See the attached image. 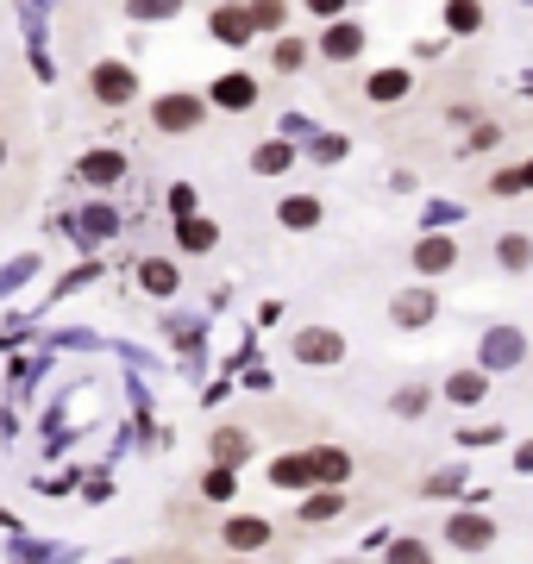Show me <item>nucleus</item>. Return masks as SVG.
Returning a JSON list of instances; mask_svg holds the SVG:
<instances>
[{"instance_id": "obj_16", "label": "nucleus", "mask_w": 533, "mask_h": 564, "mask_svg": "<svg viewBox=\"0 0 533 564\" xmlns=\"http://www.w3.org/2000/svg\"><path fill=\"white\" fill-rule=\"evenodd\" d=\"M496 257H502L508 270H527V264H533V245H527V239H502V245H496Z\"/></svg>"}, {"instance_id": "obj_12", "label": "nucleus", "mask_w": 533, "mask_h": 564, "mask_svg": "<svg viewBox=\"0 0 533 564\" xmlns=\"http://www.w3.org/2000/svg\"><path fill=\"white\" fill-rule=\"evenodd\" d=\"M314 220H320V201H308V195H301V201H283V226L301 232V226H314Z\"/></svg>"}, {"instance_id": "obj_29", "label": "nucleus", "mask_w": 533, "mask_h": 564, "mask_svg": "<svg viewBox=\"0 0 533 564\" xmlns=\"http://www.w3.org/2000/svg\"><path fill=\"white\" fill-rule=\"evenodd\" d=\"M521 188H533V163H527V170H521Z\"/></svg>"}, {"instance_id": "obj_1", "label": "nucleus", "mask_w": 533, "mask_h": 564, "mask_svg": "<svg viewBox=\"0 0 533 564\" xmlns=\"http://www.w3.org/2000/svg\"><path fill=\"white\" fill-rule=\"evenodd\" d=\"M201 120H207V101H201V94H170V101H157V126H164V132H189Z\"/></svg>"}, {"instance_id": "obj_5", "label": "nucleus", "mask_w": 533, "mask_h": 564, "mask_svg": "<svg viewBox=\"0 0 533 564\" xmlns=\"http://www.w3.org/2000/svg\"><path fill=\"white\" fill-rule=\"evenodd\" d=\"M82 176H88V182H120V176H126V157H120V151H88V157H82Z\"/></svg>"}, {"instance_id": "obj_6", "label": "nucleus", "mask_w": 533, "mask_h": 564, "mask_svg": "<svg viewBox=\"0 0 533 564\" xmlns=\"http://www.w3.org/2000/svg\"><path fill=\"white\" fill-rule=\"evenodd\" d=\"M414 264H421L427 276H439V270H452V264H458V245H452V239H427L421 251H414Z\"/></svg>"}, {"instance_id": "obj_27", "label": "nucleus", "mask_w": 533, "mask_h": 564, "mask_svg": "<svg viewBox=\"0 0 533 564\" xmlns=\"http://www.w3.org/2000/svg\"><path fill=\"white\" fill-rule=\"evenodd\" d=\"M145 282L151 289H170V264H145Z\"/></svg>"}, {"instance_id": "obj_25", "label": "nucleus", "mask_w": 533, "mask_h": 564, "mask_svg": "<svg viewBox=\"0 0 533 564\" xmlns=\"http://www.w3.org/2000/svg\"><path fill=\"white\" fill-rule=\"evenodd\" d=\"M452 395H458V402H477V395H483V383H477V376H458V383H452Z\"/></svg>"}, {"instance_id": "obj_26", "label": "nucleus", "mask_w": 533, "mask_h": 564, "mask_svg": "<svg viewBox=\"0 0 533 564\" xmlns=\"http://www.w3.org/2000/svg\"><path fill=\"white\" fill-rule=\"evenodd\" d=\"M88 232H113V214H107V207H88Z\"/></svg>"}, {"instance_id": "obj_22", "label": "nucleus", "mask_w": 533, "mask_h": 564, "mask_svg": "<svg viewBox=\"0 0 533 564\" xmlns=\"http://www.w3.org/2000/svg\"><path fill=\"white\" fill-rule=\"evenodd\" d=\"M283 163H289V145H270V151H258V170H264V176H276Z\"/></svg>"}, {"instance_id": "obj_24", "label": "nucleus", "mask_w": 533, "mask_h": 564, "mask_svg": "<svg viewBox=\"0 0 533 564\" xmlns=\"http://www.w3.org/2000/svg\"><path fill=\"white\" fill-rule=\"evenodd\" d=\"M301 57H308V51H301V44H295V38H283V44H276V69H295Z\"/></svg>"}, {"instance_id": "obj_7", "label": "nucleus", "mask_w": 533, "mask_h": 564, "mask_svg": "<svg viewBox=\"0 0 533 564\" xmlns=\"http://www.w3.org/2000/svg\"><path fill=\"white\" fill-rule=\"evenodd\" d=\"M226 546H270V527L264 521H233V527H226Z\"/></svg>"}, {"instance_id": "obj_13", "label": "nucleus", "mask_w": 533, "mask_h": 564, "mask_svg": "<svg viewBox=\"0 0 533 564\" xmlns=\"http://www.w3.org/2000/svg\"><path fill=\"white\" fill-rule=\"evenodd\" d=\"M427 314H433V295H402V301H396V320H402V326H421Z\"/></svg>"}, {"instance_id": "obj_18", "label": "nucleus", "mask_w": 533, "mask_h": 564, "mask_svg": "<svg viewBox=\"0 0 533 564\" xmlns=\"http://www.w3.org/2000/svg\"><path fill=\"white\" fill-rule=\"evenodd\" d=\"M358 44H364V38H358V26H333L327 51H333V57H358Z\"/></svg>"}, {"instance_id": "obj_19", "label": "nucleus", "mask_w": 533, "mask_h": 564, "mask_svg": "<svg viewBox=\"0 0 533 564\" xmlns=\"http://www.w3.org/2000/svg\"><path fill=\"white\" fill-rule=\"evenodd\" d=\"M182 245H189V251H207V245H214V226H207V220H182Z\"/></svg>"}, {"instance_id": "obj_17", "label": "nucleus", "mask_w": 533, "mask_h": 564, "mask_svg": "<svg viewBox=\"0 0 533 564\" xmlns=\"http://www.w3.org/2000/svg\"><path fill=\"white\" fill-rule=\"evenodd\" d=\"M396 94H408V69H402V76L389 69V76H377V82H370V101H396Z\"/></svg>"}, {"instance_id": "obj_9", "label": "nucleus", "mask_w": 533, "mask_h": 564, "mask_svg": "<svg viewBox=\"0 0 533 564\" xmlns=\"http://www.w3.org/2000/svg\"><path fill=\"white\" fill-rule=\"evenodd\" d=\"M270 477L283 483V489H295V483H314V464H308V458H276Z\"/></svg>"}, {"instance_id": "obj_10", "label": "nucleus", "mask_w": 533, "mask_h": 564, "mask_svg": "<svg viewBox=\"0 0 533 564\" xmlns=\"http://www.w3.org/2000/svg\"><path fill=\"white\" fill-rule=\"evenodd\" d=\"M251 94H258V88H251L245 76H226V82L214 88V101H220V107H251Z\"/></svg>"}, {"instance_id": "obj_14", "label": "nucleus", "mask_w": 533, "mask_h": 564, "mask_svg": "<svg viewBox=\"0 0 533 564\" xmlns=\"http://www.w3.org/2000/svg\"><path fill=\"white\" fill-rule=\"evenodd\" d=\"M308 464H314V477H320V483H339L345 470H352V464H345V452H314Z\"/></svg>"}, {"instance_id": "obj_20", "label": "nucleus", "mask_w": 533, "mask_h": 564, "mask_svg": "<svg viewBox=\"0 0 533 564\" xmlns=\"http://www.w3.org/2000/svg\"><path fill=\"white\" fill-rule=\"evenodd\" d=\"M182 0H132V19H170Z\"/></svg>"}, {"instance_id": "obj_4", "label": "nucleus", "mask_w": 533, "mask_h": 564, "mask_svg": "<svg viewBox=\"0 0 533 564\" xmlns=\"http://www.w3.org/2000/svg\"><path fill=\"white\" fill-rule=\"evenodd\" d=\"M214 32H220L226 44H245L251 32H258V26H251V7H220V13H214Z\"/></svg>"}, {"instance_id": "obj_30", "label": "nucleus", "mask_w": 533, "mask_h": 564, "mask_svg": "<svg viewBox=\"0 0 533 564\" xmlns=\"http://www.w3.org/2000/svg\"><path fill=\"white\" fill-rule=\"evenodd\" d=\"M0 157H7V145H0Z\"/></svg>"}, {"instance_id": "obj_15", "label": "nucleus", "mask_w": 533, "mask_h": 564, "mask_svg": "<svg viewBox=\"0 0 533 564\" xmlns=\"http://www.w3.org/2000/svg\"><path fill=\"white\" fill-rule=\"evenodd\" d=\"M251 26L276 32V26H283V0H251Z\"/></svg>"}, {"instance_id": "obj_21", "label": "nucleus", "mask_w": 533, "mask_h": 564, "mask_svg": "<svg viewBox=\"0 0 533 564\" xmlns=\"http://www.w3.org/2000/svg\"><path fill=\"white\" fill-rule=\"evenodd\" d=\"M214 458H220V464L245 458V433H220V439H214Z\"/></svg>"}, {"instance_id": "obj_28", "label": "nucleus", "mask_w": 533, "mask_h": 564, "mask_svg": "<svg viewBox=\"0 0 533 564\" xmlns=\"http://www.w3.org/2000/svg\"><path fill=\"white\" fill-rule=\"evenodd\" d=\"M333 514H339V502L327 496V502H308V521H333Z\"/></svg>"}, {"instance_id": "obj_8", "label": "nucleus", "mask_w": 533, "mask_h": 564, "mask_svg": "<svg viewBox=\"0 0 533 564\" xmlns=\"http://www.w3.org/2000/svg\"><path fill=\"white\" fill-rule=\"evenodd\" d=\"M452 539L458 546H490V521H483V514H465V521H452Z\"/></svg>"}, {"instance_id": "obj_23", "label": "nucleus", "mask_w": 533, "mask_h": 564, "mask_svg": "<svg viewBox=\"0 0 533 564\" xmlns=\"http://www.w3.org/2000/svg\"><path fill=\"white\" fill-rule=\"evenodd\" d=\"M515 351H521V345H515V333H496V339H490V364H508Z\"/></svg>"}, {"instance_id": "obj_11", "label": "nucleus", "mask_w": 533, "mask_h": 564, "mask_svg": "<svg viewBox=\"0 0 533 564\" xmlns=\"http://www.w3.org/2000/svg\"><path fill=\"white\" fill-rule=\"evenodd\" d=\"M446 19H452V32H477L483 26V7H477V0H452Z\"/></svg>"}, {"instance_id": "obj_3", "label": "nucleus", "mask_w": 533, "mask_h": 564, "mask_svg": "<svg viewBox=\"0 0 533 564\" xmlns=\"http://www.w3.org/2000/svg\"><path fill=\"white\" fill-rule=\"evenodd\" d=\"M339 351H345L339 333H301V339H295V358H301V364H339Z\"/></svg>"}, {"instance_id": "obj_2", "label": "nucleus", "mask_w": 533, "mask_h": 564, "mask_svg": "<svg viewBox=\"0 0 533 564\" xmlns=\"http://www.w3.org/2000/svg\"><path fill=\"white\" fill-rule=\"evenodd\" d=\"M132 88H138V82H132L126 63H101V69H95V94H101V101H132Z\"/></svg>"}]
</instances>
